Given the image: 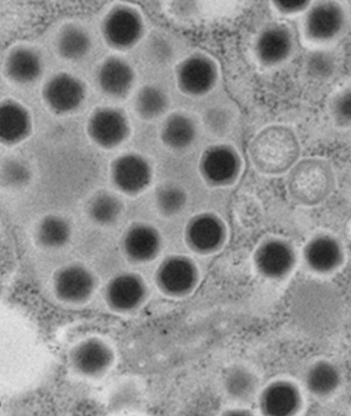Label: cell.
Returning <instances> with one entry per match:
<instances>
[{
    "label": "cell",
    "mask_w": 351,
    "mask_h": 416,
    "mask_svg": "<svg viewBox=\"0 0 351 416\" xmlns=\"http://www.w3.org/2000/svg\"><path fill=\"white\" fill-rule=\"evenodd\" d=\"M342 5L335 1H315L305 11L302 22L304 38L313 43H328L339 38L346 25Z\"/></svg>",
    "instance_id": "6"
},
{
    "label": "cell",
    "mask_w": 351,
    "mask_h": 416,
    "mask_svg": "<svg viewBox=\"0 0 351 416\" xmlns=\"http://www.w3.org/2000/svg\"><path fill=\"white\" fill-rule=\"evenodd\" d=\"M186 196L178 186L166 184L158 187L155 194L157 208L166 216L179 212L184 206Z\"/></svg>",
    "instance_id": "32"
},
{
    "label": "cell",
    "mask_w": 351,
    "mask_h": 416,
    "mask_svg": "<svg viewBox=\"0 0 351 416\" xmlns=\"http://www.w3.org/2000/svg\"><path fill=\"white\" fill-rule=\"evenodd\" d=\"M222 386L226 394L237 402H248L256 394L258 382L255 374L248 368L232 365L224 371Z\"/></svg>",
    "instance_id": "26"
},
{
    "label": "cell",
    "mask_w": 351,
    "mask_h": 416,
    "mask_svg": "<svg viewBox=\"0 0 351 416\" xmlns=\"http://www.w3.org/2000/svg\"><path fill=\"white\" fill-rule=\"evenodd\" d=\"M206 120L210 126L221 128L228 120L227 113L221 109H213L206 115Z\"/></svg>",
    "instance_id": "36"
},
{
    "label": "cell",
    "mask_w": 351,
    "mask_h": 416,
    "mask_svg": "<svg viewBox=\"0 0 351 416\" xmlns=\"http://www.w3.org/2000/svg\"><path fill=\"white\" fill-rule=\"evenodd\" d=\"M58 54L67 60H77L86 56L90 50V34L82 27L67 24L63 27L56 38Z\"/></svg>",
    "instance_id": "28"
},
{
    "label": "cell",
    "mask_w": 351,
    "mask_h": 416,
    "mask_svg": "<svg viewBox=\"0 0 351 416\" xmlns=\"http://www.w3.org/2000/svg\"><path fill=\"white\" fill-rule=\"evenodd\" d=\"M199 280L198 268L190 257L173 255L165 257L154 273L157 288L164 295L175 299L191 294Z\"/></svg>",
    "instance_id": "7"
},
{
    "label": "cell",
    "mask_w": 351,
    "mask_h": 416,
    "mask_svg": "<svg viewBox=\"0 0 351 416\" xmlns=\"http://www.w3.org/2000/svg\"><path fill=\"white\" fill-rule=\"evenodd\" d=\"M52 286L56 297L67 303H82L93 294L97 279L93 273L80 263H71L54 274Z\"/></svg>",
    "instance_id": "12"
},
{
    "label": "cell",
    "mask_w": 351,
    "mask_h": 416,
    "mask_svg": "<svg viewBox=\"0 0 351 416\" xmlns=\"http://www.w3.org/2000/svg\"><path fill=\"white\" fill-rule=\"evenodd\" d=\"M72 369L78 374L96 378L106 373L114 361V353L103 340L84 339L74 345L69 355Z\"/></svg>",
    "instance_id": "16"
},
{
    "label": "cell",
    "mask_w": 351,
    "mask_h": 416,
    "mask_svg": "<svg viewBox=\"0 0 351 416\" xmlns=\"http://www.w3.org/2000/svg\"><path fill=\"white\" fill-rule=\"evenodd\" d=\"M161 245L158 231L145 222H135L129 226L121 238L124 255L130 262L138 264L153 261L158 255Z\"/></svg>",
    "instance_id": "20"
},
{
    "label": "cell",
    "mask_w": 351,
    "mask_h": 416,
    "mask_svg": "<svg viewBox=\"0 0 351 416\" xmlns=\"http://www.w3.org/2000/svg\"><path fill=\"white\" fill-rule=\"evenodd\" d=\"M250 154L254 166L268 174H281L297 163L300 145L296 135L283 125L261 130L252 140Z\"/></svg>",
    "instance_id": "2"
},
{
    "label": "cell",
    "mask_w": 351,
    "mask_h": 416,
    "mask_svg": "<svg viewBox=\"0 0 351 416\" xmlns=\"http://www.w3.org/2000/svg\"><path fill=\"white\" fill-rule=\"evenodd\" d=\"M184 238L195 253L208 255L217 251L226 238V229L222 220L210 213H202L192 218L186 224Z\"/></svg>",
    "instance_id": "17"
},
{
    "label": "cell",
    "mask_w": 351,
    "mask_h": 416,
    "mask_svg": "<svg viewBox=\"0 0 351 416\" xmlns=\"http://www.w3.org/2000/svg\"><path fill=\"white\" fill-rule=\"evenodd\" d=\"M197 125L188 114L176 111L170 113L163 122L160 136L162 143L169 148L182 150L190 146L197 136Z\"/></svg>",
    "instance_id": "24"
},
{
    "label": "cell",
    "mask_w": 351,
    "mask_h": 416,
    "mask_svg": "<svg viewBox=\"0 0 351 416\" xmlns=\"http://www.w3.org/2000/svg\"><path fill=\"white\" fill-rule=\"evenodd\" d=\"M86 132L97 146L111 150L127 140L130 133V125L126 115L119 108L101 106L90 115Z\"/></svg>",
    "instance_id": "8"
},
{
    "label": "cell",
    "mask_w": 351,
    "mask_h": 416,
    "mask_svg": "<svg viewBox=\"0 0 351 416\" xmlns=\"http://www.w3.org/2000/svg\"><path fill=\"white\" fill-rule=\"evenodd\" d=\"M41 93L50 110L58 114H66L80 107L85 99L86 89L75 76L59 72L45 82Z\"/></svg>",
    "instance_id": "14"
},
{
    "label": "cell",
    "mask_w": 351,
    "mask_h": 416,
    "mask_svg": "<svg viewBox=\"0 0 351 416\" xmlns=\"http://www.w3.org/2000/svg\"><path fill=\"white\" fill-rule=\"evenodd\" d=\"M302 256L312 272L326 275L339 269L344 262L345 252L341 242L328 233H319L304 244Z\"/></svg>",
    "instance_id": "19"
},
{
    "label": "cell",
    "mask_w": 351,
    "mask_h": 416,
    "mask_svg": "<svg viewBox=\"0 0 351 416\" xmlns=\"http://www.w3.org/2000/svg\"><path fill=\"white\" fill-rule=\"evenodd\" d=\"M148 292L147 285L139 274L124 272L114 276L107 283L104 300L111 310L126 313L141 307L146 301Z\"/></svg>",
    "instance_id": "13"
},
{
    "label": "cell",
    "mask_w": 351,
    "mask_h": 416,
    "mask_svg": "<svg viewBox=\"0 0 351 416\" xmlns=\"http://www.w3.org/2000/svg\"><path fill=\"white\" fill-rule=\"evenodd\" d=\"M341 381L339 368L326 360H319L311 364L304 375L305 387L312 395L319 397L335 393Z\"/></svg>",
    "instance_id": "25"
},
{
    "label": "cell",
    "mask_w": 351,
    "mask_h": 416,
    "mask_svg": "<svg viewBox=\"0 0 351 416\" xmlns=\"http://www.w3.org/2000/svg\"><path fill=\"white\" fill-rule=\"evenodd\" d=\"M199 169L203 178L213 186H226L234 181L241 169V159L231 145L218 143L202 154Z\"/></svg>",
    "instance_id": "11"
},
{
    "label": "cell",
    "mask_w": 351,
    "mask_h": 416,
    "mask_svg": "<svg viewBox=\"0 0 351 416\" xmlns=\"http://www.w3.org/2000/svg\"><path fill=\"white\" fill-rule=\"evenodd\" d=\"M174 76L177 88L182 94L197 97L207 95L215 87L219 70L211 56L195 51L178 63Z\"/></svg>",
    "instance_id": "5"
},
{
    "label": "cell",
    "mask_w": 351,
    "mask_h": 416,
    "mask_svg": "<svg viewBox=\"0 0 351 416\" xmlns=\"http://www.w3.org/2000/svg\"><path fill=\"white\" fill-rule=\"evenodd\" d=\"M169 104V98L166 92L154 84L141 87L134 99V111L144 120H152L164 115Z\"/></svg>",
    "instance_id": "29"
},
{
    "label": "cell",
    "mask_w": 351,
    "mask_h": 416,
    "mask_svg": "<svg viewBox=\"0 0 351 416\" xmlns=\"http://www.w3.org/2000/svg\"><path fill=\"white\" fill-rule=\"evenodd\" d=\"M294 45V36L290 27L282 23H273L258 34L254 51L261 65L270 67L287 60L292 54Z\"/></svg>",
    "instance_id": "15"
},
{
    "label": "cell",
    "mask_w": 351,
    "mask_h": 416,
    "mask_svg": "<svg viewBox=\"0 0 351 416\" xmlns=\"http://www.w3.org/2000/svg\"><path fill=\"white\" fill-rule=\"evenodd\" d=\"M135 78L132 65L118 56L106 58L96 73V81L102 93L115 99L123 98L130 93Z\"/></svg>",
    "instance_id": "21"
},
{
    "label": "cell",
    "mask_w": 351,
    "mask_h": 416,
    "mask_svg": "<svg viewBox=\"0 0 351 416\" xmlns=\"http://www.w3.org/2000/svg\"><path fill=\"white\" fill-rule=\"evenodd\" d=\"M329 111L335 124L340 128L351 127V86L337 91L331 98Z\"/></svg>",
    "instance_id": "34"
},
{
    "label": "cell",
    "mask_w": 351,
    "mask_h": 416,
    "mask_svg": "<svg viewBox=\"0 0 351 416\" xmlns=\"http://www.w3.org/2000/svg\"><path fill=\"white\" fill-rule=\"evenodd\" d=\"M123 211L121 200L115 194L107 192H98L89 200L87 213L95 224L108 226L119 220Z\"/></svg>",
    "instance_id": "30"
},
{
    "label": "cell",
    "mask_w": 351,
    "mask_h": 416,
    "mask_svg": "<svg viewBox=\"0 0 351 416\" xmlns=\"http://www.w3.org/2000/svg\"><path fill=\"white\" fill-rule=\"evenodd\" d=\"M335 177L330 165L317 158L304 159L291 169L288 188L299 203L312 206L324 201L332 191Z\"/></svg>",
    "instance_id": "3"
},
{
    "label": "cell",
    "mask_w": 351,
    "mask_h": 416,
    "mask_svg": "<svg viewBox=\"0 0 351 416\" xmlns=\"http://www.w3.org/2000/svg\"><path fill=\"white\" fill-rule=\"evenodd\" d=\"M43 63L37 51L27 46H16L8 53L4 60L7 78L19 84L36 81L42 74Z\"/></svg>",
    "instance_id": "23"
},
{
    "label": "cell",
    "mask_w": 351,
    "mask_h": 416,
    "mask_svg": "<svg viewBox=\"0 0 351 416\" xmlns=\"http://www.w3.org/2000/svg\"><path fill=\"white\" fill-rule=\"evenodd\" d=\"M149 161L136 152H126L113 159L110 166L112 185L121 193L136 196L145 191L152 179Z\"/></svg>",
    "instance_id": "9"
},
{
    "label": "cell",
    "mask_w": 351,
    "mask_h": 416,
    "mask_svg": "<svg viewBox=\"0 0 351 416\" xmlns=\"http://www.w3.org/2000/svg\"><path fill=\"white\" fill-rule=\"evenodd\" d=\"M32 130V116L21 103L5 99L0 104V141L10 146L25 141Z\"/></svg>",
    "instance_id": "22"
},
{
    "label": "cell",
    "mask_w": 351,
    "mask_h": 416,
    "mask_svg": "<svg viewBox=\"0 0 351 416\" xmlns=\"http://www.w3.org/2000/svg\"><path fill=\"white\" fill-rule=\"evenodd\" d=\"M272 5L280 14L292 15L306 11L311 5V1L304 0L273 1Z\"/></svg>",
    "instance_id": "35"
},
{
    "label": "cell",
    "mask_w": 351,
    "mask_h": 416,
    "mask_svg": "<svg viewBox=\"0 0 351 416\" xmlns=\"http://www.w3.org/2000/svg\"><path fill=\"white\" fill-rule=\"evenodd\" d=\"M337 66L335 54L328 50H317L310 53L305 62L307 74L311 77L324 80L331 76Z\"/></svg>",
    "instance_id": "33"
},
{
    "label": "cell",
    "mask_w": 351,
    "mask_h": 416,
    "mask_svg": "<svg viewBox=\"0 0 351 416\" xmlns=\"http://www.w3.org/2000/svg\"><path fill=\"white\" fill-rule=\"evenodd\" d=\"M145 25L135 8L117 4L105 14L101 34L106 44L117 51H126L137 45L144 36Z\"/></svg>",
    "instance_id": "4"
},
{
    "label": "cell",
    "mask_w": 351,
    "mask_h": 416,
    "mask_svg": "<svg viewBox=\"0 0 351 416\" xmlns=\"http://www.w3.org/2000/svg\"><path fill=\"white\" fill-rule=\"evenodd\" d=\"M297 255L288 241L272 238L263 241L256 249L253 264L256 272L270 280L287 277L294 269Z\"/></svg>",
    "instance_id": "10"
},
{
    "label": "cell",
    "mask_w": 351,
    "mask_h": 416,
    "mask_svg": "<svg viewBox=\"0 0 351 416\" xmlns=\"http://www.w3.org/2000/svg\"><path fill=\"white\" fill-rule=\"evenodd\" d=\"M302 397L298 385L286 379H278L266 384L258 397L261 413L266 416H291L298 413Z\"/></svg>",
    "instance_id": "18"
},
{
    "label": "cell",
    "mask_w": 351,
    "mask_h": 416,
    "mask_svg": "<svg viewBox=\"0 0 351 416\" xmlns=\"http://www.w3.org/2000/svg\"><path fill=\"white\" fill-rule=\"evenodd\" d=\"M32 171L24 161L17 158L5 159L1 165L0 179L6 188L25 186L31 180Z\"/></svg>",
    "instance_id": "31"
},
{
    "label": "cell",
    "mask_w": 351,
    "mask_h": 416,
    "mask_svg": "<svg viewBox=\"0 0 351 416\" xmlns=\"http://www.w3.org/2000/svg\"><path fill=\"white\" fill-rule=\"evenodd\" d=\"M293 318L304 332L320 336L332 332L342 318V301L329 286L308 283L293 294L291 302Z\"/></svg>",
    "instance_id": "1"
},
{
    "label": "cell",
    "mask_w": 351,
    "mask_h": 416,
    "mask_svg": "<svg viewBox=\"0 0 351 416\" xmlns=\"http://www.w3.org/2000/svg\"><path fill=\"white\" fill-rule=\"evenodd\" d=\"M71 234V226L65 218L57 214H49L38 222L34 236L40 246L56 249L65 246L69 242Z\"/></svg>",
    "instance_id": "27"
}]
</instances>
